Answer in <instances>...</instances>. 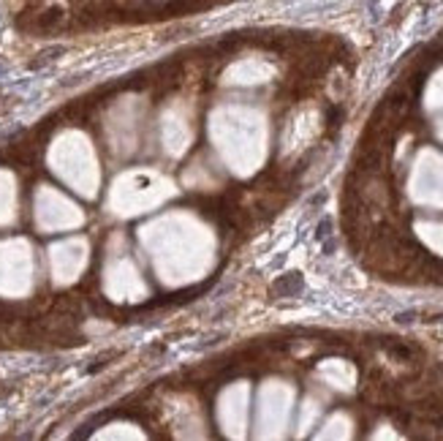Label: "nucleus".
<instances>
[{
	"label": "nucleus",
	"mask_w": 443,
	"mask_h": 441,
	"mask_svg": "<svg viewBox=\"0 0 443 441\" xmlns=\"http://www.w3.org/2000/svg\"><path fill=\"white\" fill-rule=\"evenodd\" d=\"M57 19H60V8H52V11H47L41 17V25H55Z\"/></svg>",
	"instance_id": "obj_1"
}]
</instances>
